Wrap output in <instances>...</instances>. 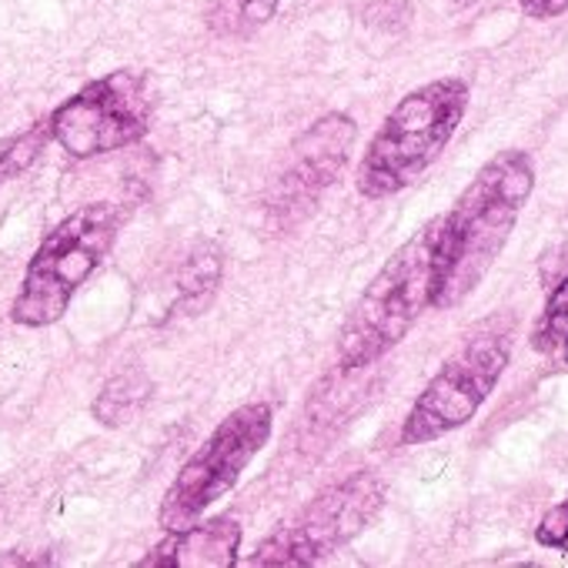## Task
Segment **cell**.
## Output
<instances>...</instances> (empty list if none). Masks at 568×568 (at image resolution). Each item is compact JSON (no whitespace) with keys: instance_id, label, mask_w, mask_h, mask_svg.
Listing matches in <instances>:
<instances>
[{"instance_id":"6da1fadb","label":"cell","mask_w":568,"mask_h":568,"mask_svg":"<svg viewBox=\"0 0 568 568\" xmlns=\"http://www.w3.org/2000/svg\"><path fill=\"white\" fill-rule=\"evenodd\" d=\"M445 274V214L415 231L375 274L338 332L342 372L382 362L412 325L438 305Z\"/></svg>"},{"instance_id":"7a4b0ae2","label":"cell","mask_w":568,"mask_h":568,"mask_svg":"<svg viewBox=\"0 0 568 568\" xmlns=\"http://www.w3.org/2000/svg\"><path fill=\"white\" fill-rule=\"evenodd\" d=\"M531 191L535 168L525 151H501L475 174L452 211H445V274L435 308H452L478 288Z\"/></svg>"},{"instance_id":"3957f363","label":"cell","mask_w":568,"mask_h":568,"mask_svg":"<svg viewBox=\"0 0 568 568\" xmlns=\"http://www.w3.org/2000/svg\"><path fill=\"white\" fill-rule=\"evenodd\" d=\"M468 111V84L458 78L432 81L395 104L365 148L358 191L372 201L392 197L415 184L448 148Z\"/></svg>"},{"instance_id":"277c9868","label":"cell","mask_w":568,"mask_h":568,"mask_svg":"<svg viewBox=\"0 0 568 568\" xmlns=\"http://www.w3.org/2000/svg\"><path fill=\"white\" fill-rule=\"evenodd\" d=\"M124 214L111 201L84 204L68 214L54 231L44 234L34 257L28 261L21 292L11 305L14 325L24 328H48L64 318L81 284L104 264Z\"/></svg>"},{"instance_id":"5b68a950","label":"cell","mask_w":568,"mask_h":568,"mask_svg":"<svg viewBox=\"0 0 568 568\" xmlns=\"http://www.w3.org/2000/svg\"><path fill=\"white\" fill-rule=\"evenodd\" d=\"M274 428V412L267 402H251L234 408L207 442L181 465L178 478L164 491L158 521L161 528H187L194 525L221 495H227L251 458L264 448Z\"/></svg>"},{"instance_id":"8992f818","label":"cell","mask_w":568,"mask_h":568,"mask_svg":"<svg viewBox=\"0 0 568 568\" xmlns=\"http://www.w3.org/2000/svg\"><path fill=\"white\" fill-rule=\"evenodd\" d=\"M54 141L78 161L138 144L151 131V88L141 71H111L51 111Z\"/></svg>"},{"instance_id":"52a82bcc","label":"cell","mask_w":568,"mask_h":568,"mask_svg":"<svg viewBox=\"0 0 568 568\" xmlns=\"http://www.w3.org/2000/svg\"><path fill=\"white\" fill-rule=\"evenodd\" d=\"M385 485L372 471H358L322 491L308 508H302L292 521H284L274 535H267L251 565H315L352 541L365 525L382 511Z\"/></svg>"},{"instance_id":"ba28073f","label":"cell","mask_w":568,"mask_h":568,"mask_svg":"<svg viewBox=\"0 0 568 568\" xmlns=\"http://www.w3.org/2000/svg\"><path fill=\"white\" fill-rule=\"evenodd\" d=\"M508 365V345L498 335H478L462 352H455L435 378L425 385L402 425V445H428L462 425H468L478 408L495 392Z\"/></svg>"},{"instance_id":"9c48e42d","label":"cell","mask_w":568,"mask_h":568,"mask_svg":"<svg viewBox=\"0 0 568 568\" xmlns=\"http://www.w3.org/2000/svg\"><path fill=\"white\" fill-rule=\"evenodd\" d=\"M355 134L358 128L345 114L318 118L292 148V158L284 164L277 191H274V211L288 214V221H295L298 207H312L318 194L332 187L335 178L345 171Z\"/></svg>"},{"instance_id":"30bf717a","label":"cell","mask_w":568,"mask_h":568,"mask_svg":"<svg viewBox=\"0 0 568 568\" xmlns=\"http://www.w3.org/2000/svg\"><path fill=\"white\" fill-rule=\"evenodd\" d=\"M241 548V525L231 515L168 531L138 568H231Z\"/></svg>"},{"instance_id":"8fae6325","label":"cell","mask_w":568,"mask_h":568,"mask_svg":"<svg viewBox=\"0 0 568 568\" xmlns=\"http://www.w3.org/2000/svg\"><path fill=\"white\" fill-rule=\"evenodd\" d=\"M281 8V0H207L204 24L214 38L241 41L257 34Z\"/></svg>"},{"instance_id":"7c38bea8","label":"cell","mask_w":568,"mask_h":568,"mask_svg":"<svg viewBox=\"0 0 568 568\" xmlns=\"http://www.w3.org/2000/svg\"><path fill=\"white\" fill-rule=\"evenodd\" d=\"M151 395V382L141 375V372H128V375H118L104 385V392L98 395L94 402V418L108 428H118V425H128L148 402Z\"/></svg>"},{"instance_id":"4fadbf2b","label":"cell","mask_w":568,"mask_h":568,"mask_svg":"<svg viewBox=\"0 0 568 568\" xmlns=\"http://www.w3.org/2000/svg\"><path fill=\"white\" fill-rule=\"evenodd\" d=\"M51 141H54L51 114L34 121L31 128H24L18 134H8L4 141H0V184H8V181L21 178L24 171H31Z\"/></svg>"},{"instance_id":"5bb4252c","label":"cell","mask_w":568,"mask_h":568,"mask_svg":"<svg viewBox=\"0 0 568 568\" xmlns=\"http://www.w3.org/2000/svg\"><path fill=\"white\" fill-rule=\"evenodd\" d=\"M565 328H568V271L551 284L548 302H545V308L535 322V332H531V348L545 352V355L561 348Z\"/></svg>"},{"instance_id":"9a60e30c","label":"cell","mask_w":568,"mask_h":568,"mask_svg":"<svg viewBox=\"0 0 568 568\" xmlns=\"http://www.w3.org/2000/svg\"><path fill=\"white\" fill-rule=\"evenodd\" d=\"M221 277V257L217 254H194L184 264L181 274V292L184 295H197V292H211Z\"/></svg>"},{"instance_id":"2e32d148","label":"cell","mask_w":568,"mask_h":568,"mask_svg":"<svg viewBox=\"0 0 568 568\" xmlns=\"http://www.w3.org/2000/svg\"><path fill=\"white\" fill-rule=\"evenodd\" d=\"M535 541L568 555V501H561V505L545 511V518L535 528Z\"/></svg>"},{"instance_id":"e0dca14e","label":"cell","mask_w":568,"mask_h":568,"mask_svg":"<svg viewBox=\"0 0 568 568\" xmlns=\"http://www.w3.org/2000/svg\"><path fill=\"white\" fill-rule=\"evenodd\" d=\"M518 8L535 21H551L568 11V0H518Z\"/></svg>"},{"instance_id":"ac0fdd59","label":"cell","mask_w":568,"mask_h":568,"mask_svg":"<svg viewBox=\"0 0 568 568\" xmlns=\"http://www.w3.org/2000/svg\"><path fill=\"white\" fill-rule=\"evenodd\" d=\"M51 558L48 555H38V558H24V555H4L0 565H48Z\"/></svg>"},{"instance_id":"d6986e66","label":"cell","mask_w":568,"mask_h":568,"mask_svg":"<svg viewBox=\"0 0 568 568\" xmlns=\"http://www.w3.org/2000/svg\"><path fill=\"white\" fill-rule=\"evenodd\" d=\"M561 355H565V362H568V335H565V342H561Z\"/></svg>"}]
</instances>
